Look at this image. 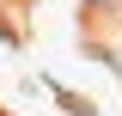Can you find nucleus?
<instances>
[{"mask_svg": "<svg viewBox=\"0 0 122 116\" xmlns=\"http://www.w3.org/2000/svg\"><path fill=\"white\" fill-rule=\"evenodd\" d=\"M55 104H61V110H67V116H98V110H92L86 98H73V92H61V86H55Z\"/></svg>", "mask_w": 122, "mask_h": 116, "instance_id": "nucleus-1", "label": "nucleus"}]
</instances>
